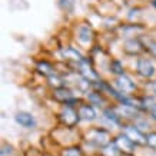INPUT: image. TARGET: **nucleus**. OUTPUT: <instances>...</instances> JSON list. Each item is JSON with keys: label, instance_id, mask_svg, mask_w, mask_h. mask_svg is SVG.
<instances>
[{"label": "nucleus", "instance_id": "1", "mask_svg": "<svg viewBox=\"0 0 156 156\" xmlns=\"http://www.w3.org/2000/svg\"><path fill=\"white\" fill-rule=\"evenodd\" d=\"M87 140L96 146H106L109 145V133L102 129H93L87 133Z\"/></svg>", "mask_w": 156, "mask_h": 156}, {"label": "nucleus", "instance_id": "2", "mask_svg": "<svg viewBox=\"0 0 156 156\" xmlns=\"http://www.w3.org/2000/svg\"><path fill=\"white\" fill-rule=\"evenodd\" d=\"M125 136H128L135 145H147V136H145L136 126H126L125 128Z\"/></svg>", "mask_w": 156, "mask_h": 156}, {"label": "nucleus", "instance_id": "3", "mask_svg": "<svg viewBox=\"0 0 156 156\" xmlns=\"http://www.w3.org/2000/svg\"><path fill=\"white\" fill-rule=\"evenodd\" d=\"M137 73L149 79L155 75V65L149 59H139L137 60Z\"/></svg>", "mask_w": 156, "mask_h": 156}, {"label": "nucleus", "instance_id": "4", "mask_svg": "<svg viewBox=\"0 0 156 156\" xmlns=\"http://www.w3.org/2000/svg\"><path fill=\"white\" fill-rule=\"evenodd\" d=\"M116 86H118V89L120 90L122 93H125V95H130V93H133L135 89H136L135 83H133L126 75L119 76L118 79H116Z\"/></svg>", "mask_w": 156, "mask_h": 156}, {"label": "nucleus", "instance_id": "5", "mask_svg": "<svg viewBox=\"0 0 156 156\" xmlns=\"http://www.w3.org/2000/svg\"><path fill=\"white\" fill-rule=\"evenodd\" d=\"M116 146H118L119 152H125V153H132L133 149H135V143L129 139L128 136H119L118 139H116Z\"/></svg>", "mask_w": 156, "mask_h": 156}, {"label": "nucleus", "instance_id": "6", "mask_svg": "<svg viewBox=\"0 0 156 156\" xmlns=\"http://www.w3.org/2000/svg\"><path fill=\"white\" fill-rule=\"evenodd\" d=\"M79 65H80L82 75H83V77H85L87 82H98V80H99V76H98V73L92 69V66H90L86 60H83L82 63H79Z\"/></svg>", "mask_w": 156, "mask_h": 156}, {"label": "nucleus", "instance_id": "7", "mask_svg": "<svg viewBox=\"0 0 156 156\" xmlns=\"http://www.w3.org/2000/svg\"><path fill=\"white\" fill-rule=\"evenodd\" d=\"M77 39L80 43H90L93 39V30L90 29V26L87 24H80V27L77 30Z\"/></svg>", "mask_w": 156, "mask_h": 156}, {"label": "nucleus", "instance_id": "8", "mask_svg": "<svg viewBox=\"0 0 156 156\" xmlns=\"http://www.w3.org/2000/svg\"><path fill=\"white\" fill-rule=\"evenodd\" d=\"M62 119H63V122L66 123L67 126H75L77 123V120H79V113H76L73 109L67 106L62 112Z\"/></svg>", "mask_w": 156, "mask_h": 156}, {"label": "nucleus", "instance_id": "9", "mask_svg": "<svg viewBox=\"0 0 156 156\" xmlns=\"http://www.w3.org/2000/svg\"><path fill=\"white\" fill-rule=\"evenodd\" d=\"M14 119L23 128H33L34 123H36L34 122V118L30 113H27V112H19V113L14 116Z\"/></svg>", "mask_w": 156, "mask_h": 156}, {"label": "nucleus", "instance_id": "10", "mask_svg": "<svg viewBox=\"0 0 156 156\" xmlns=\"http://www.w3.org/2000/svg\"><path fill=\"white\" fill-rule=\"evenodd\" d=\"M62 55H63V57L67 59V60H73V62H77V63H82V62L85 60L80 53L77 52L76 49H73V48L63 49V50H62Z\"/></svg>", "mask_w": 156, "mask_h": 156}, {"label": "nucleus", "instance_id": "11", "mask_svg": "<svg viewBox=\"0 0 156 156\" xmlns=\"http://www.w3.org/2000/svg\"><path fill=\"white\" fill-rule=\"evenodd\" d=\"M79 118L85 119V120H93L96 118L95 109L92 108L90 105H83L79 108Z\"/></svg>", "mask_w": 156, "mask_h": 156}, {"label": "nucleus", "instance_id": "12", "mask_svg": "<svg viewBox=\"0 0 156 156\" xmlns=\"http://www.w3.org/2000/svg\"><path fill=\"white\" fill-rule=\"evenodd\" d=\"M125 50L128 53H130V55H137V53L142 50V44L136 39H130V40H128V42L125 43Z\"/></svg>", "mask_w": 156, "mask_h": 156}, {"label": "nucleus", "instance_id": "13", "mask_svg": "<svg viewBox=\"0 0 156 156\" xmlns=\"http://www.w3.org/2000/svg\"><path fill=\"white\" fill-rule=\"evenodd\" d=\"M55 99L59 100V102H69L72 100V92L66 87H60V89H56L55 90Z\"/></svg>", "mask_w": 156, "mask_h": 156}, {"label": "nucleus", "instance_id": "14", "mask_svg": "<svg viewBox=\"0 0 156 156\" xmlns=\"http://www.w3.org/2000/svg\"><path fill=\"white\" fill-rule=\"evenodd\" d=\"M37 69L42 73H44V75H49V76H52V70H53V67L49 65V63H46V62H40L37 65Z\"/></svg>", "mask_w": 156, "mask_h": 156}, {"label": "nucleus", "instance_id": "15", "mask_svg": "<svg viewBox=\"0 0 156 156\" xmlns=\"http://www.w3.org/2000/svg\"><path fill=\"white\" fill-rule=\"evenodd\" d=\"M110 70L113 72V73H116V75H119V76L123 75V67H122V65H120V62H118V60L112 62V65H110Z\"/></svg>", "mask_w": 156, "mask_h": 156}, {"label": "nucleus", "instance_id": "16", "mask_svg": "<svg viewBox=\"0 0 156 156\" xmlns=\"http://www.w3.org/2000/svg\"><path fill=\"white\" fill-rule=\"evenodd\" d=\"M49 83H50V86H55L56 89H60V87H63V82L57 77V76H49Z\"/></svg>", "mask_w": 156, "mask_h": 156}, {"label": "nucleus", "instance_id": "17", "mask_svg": "<svg viewBox=\"0 0 156 156\" xmlns=\"http://www.w3.org/2000/svg\"><path fill=\"white\" fill-rule=\"evenodd\" d=\"M63 156H82V152L77 147H70L63 152Z\"/></svg>", "mask_w": 156, "mask_h": 156}, {"label": "nucleus", "instance_id": "18", "mask_svg": "<svg viewBox=\"0 0 156 156\" xmlns=\"http://www.w3.org/2000/svg\"><path fill=\"white\" fill-rule=\"evenodd\" d=\"M105 115H106V118H108L109 120H112L113 123H118V122H119V116L115 113L113 110L108 109V110H105Z\"/></svg>", "mask_w": 156, "mask_h": 156}, {"label": "nucleus", "instance_id": "19", "mask_svg": "<svg viewBox=\"0 0 156 156\" xmlns=\"http://www.w3.org/2000/svg\"><path fill=\"white\" fill-rule=\"evenodd\" d=\"M147 145L152 147H156V133H149L147 135Z\"/></svg>", "mask_w": 156, "mask_h": 156}, {"label": "nucleus", "instance_id": "20", "mask_svg": "<svg viewBox=\"0 0 156 156\" xmlns=\"http://www.w3.org/2000/svg\"><path fill=\"white\" fill-rule=\"evenodd\" d=\"M147 49H149V52L156 57V42H149L147 43Z\"/></svg>", "mask_w": 156, "mask_h": 156}, {"label": "nucleus", "instance_id": "21", "mask_svg": "<svg viewBox=\"0 0 156 156\" xmlns=\"http://www.w3.org/2000/svg\"><path fill=\"white\" fill-rule=\"evenodd\" d=\"M152 115H153V118L156 119V105H153V108H152Z\"/></svg>", "mask_w": 156, "mask_h": 156}, {"label": "nucleus", "instance_id": "22", "mask_svg": "<svg viewBox=\"0 0 156 156\" xmlns=\"http://www.w3.org/2000/svg\"><path fill=\"white\" fill-rule=\"evenodd\" d=\"M152 89H153V93H155V95H156V82H155V83H153V86H152Z\"/></svg>", "mask_w": 156, "mask_h": 156}, {"label": "nucleus", "instance_id": "23", "mask_svg": "<svg viewBox=\"0 0 156 156\" xmlns=\"http://www.w3.org/2000/svg\"><path fill=\"white\" fill-rule=\"evenodd\" d=\"M153 6H155V7H156V0H153Z\"/></svg>", "mask_w": 156, "mask_h": 156}]
</instances>
